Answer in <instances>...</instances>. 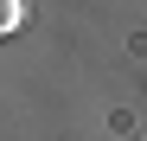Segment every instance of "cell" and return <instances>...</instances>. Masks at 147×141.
<instances>
[{"mask_svg":"<svg viewBox=\"0 0 147 141\" xmlns=\"http://www.w3.org/2000/svg\"><path fill=\"white\" fill-rule=\"evenodd\" d=\"M13 26H19V0H0V39H7Z\"/></svg>","mask_w":147,"mask_h":141,"instance_id":"cell-1","label":"cell"}]
</instances>
